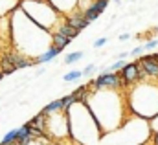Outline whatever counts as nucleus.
Listing matches in <instances>:
<instances>
[{"instance_id":"1","label":"nucleus","mask_w":158,"mask_h":145,"mask_svg":"<svg viewBox=\"0 0 158 145\" xmlns=\"http://www.w3.org/2000/svg\"><path fill=\"white\" fill-rule=\"evenodd\" d=\"M85 105L96 119L101 132H110L119 129L127 119V90L123 88H88Z\"/></svg>"},{"instance_id":"2","label":"nucleus","mask_w":158,"mask_h":145,"mask_svg":"<svg viewBox=\"0 0 158 145\" xmlns=\"http://www.w3.org/2000/svg\"><path fill=\"white\" fill-rule=\"evenodd\" d=\"M11 42L22 55H31L37 59L46 48L52 46V33L28 19L17 4L11 13Z\"/></svg>"},{"instance_id":"3","label":"nucleus","mask_w":158,"mask_h":145,"mask_svg":"<svg viewBox=\"0 0 158 145\" xmlns=\"http://www.w3.org/2000/svg\"><path fill=\"white\" fill-rule=\"evenodd\" d=\"M127 107L131 114H136L142 119H149L158 114V81L142 79L129 86Z\"/></svg>"},{"instance_id":"4","label":"nucleus","mask_w":158,"mask_h":145,"mask_svg":"<svg viewBox=\"0 0 158 145\" xmlns=\"http://www.w3.org/2000/svg\"><path fill=\"white\" fill-rule=\"evenodd\" d=\"M66 118H68V130L74 140L88 145L99 138L101 130L85 103H74L66 110Z\"/></svg>"},{"instance_id":"5","label":"nucleus","mask_w":158,"mask_h":145,"mask_svg":"<svg viewBox=\"0 0 158 145\" xmlns=\"http://www.w3.org/2000/svg\"><path fill=\"white\" fill-rule=\"evenodd\" d=\"M19 7L26 13L28 19H31L37 26L50 33H53L64 19L48 0H20Z\"/></svg>"},{"instance_id":"6","label":"nucleus","mask_w":158,"mask_h":145,"mask_svg":"<svg viewBox=\"0 0 158 145\" xmlns=\"http://www.w3.org/2000/svg\"><path fill=\"white\" fill-rule=\"evenodd\" d=\"M44 134H48L52 138H57V140L70 134V130H68V118H66L64 110L46 116V130H44Z\"/></svg>"},{"instance_id":"7","label":"nucleus","mask_w":158,"mask_h":145,"mask_svg":"<svg viewBox=\"0 0 158 145\" xmlns=\"http://www.w3.org/2000/svg\"><path fill=\"white\" fill-rule=\"evenodd\" d=\"M88 88H123V81L119 72H103L99 73L96 79H92L88 83Z\"/></svg>"},{"instance_id":"8","label":"nucleus","mask_w":158,"mask_h":145,"mask_svg":"<svg viewBox=\"0 0 158 145\" xmlns=\"http://www.w3.org/2000/svg\"><path fill=\"white\" fill-rule=\"evenodd\" d=\"M119 75H121V81H123L125 90H127L131 85L138 83V81H140V68H138V61H136V63H125V66L119 70Z\"/></svg>"},{"instance_id":"9","label":"nucleus","mask_w":158,"mask_h":145,"mask_svg":"<svg viewBox=\"0 0 158 145\" xmlns=\"http://www.w3.org/2000/svg\"><path fill=\"white\" fill-rule=\"evenodd\" d=\"M64 22H66L68 26H72V28L79 30V31L90 26V22L86 20V17H85L83 11H79V9H74V11H70L68 15H64Z\"/></svg>"},{"instance_id":"10","label":"nucleus","mask_w":158,"mask_h":145,"mask_svg":"<svg viewBox=\"0 0 158 145\" xmlns=\"http://www.w3.org/2000/svg\"><path fill=\"white\" fill-rule=\"evenodd\" d=\"M63 17L64 15H68L70 11H74V9H77V2L79 0H48Z\"/></svg>"},{"instance_id":"11","label":"nucleus","mask_w":158,"mask_h":145,"mask_svg":"<svg viewBox=\"0 0 158 145\" xmlns=\"http://www.w3.org/2000/svg\"><path fill=\"white\" fill-rule=\"evenodd\" d=\"M61 52H63V48H57V46H53V44H52L50 48H46V50L40 53V55L35 59V61H33V63H35V64H44V63H50V61H53V59H55Z\"/></svg>"},{"instance_id":"12","label":"nucleus","mask_w":158,"mask_h":145,"mask_svg":"<svg viewBox=\"0 0 158 145\" xmlns=\"http://www.w3.org/2000/svg\"><path fill=\"white\" fill-rule=\"evenodd\" d=\"M53 33H59V35H63V37H66V39H70V40H74L76 37H79V30H76V28H72V26H68L64 20L61 22V26L53 31Z\"/></svg>"},{"instance_id":"13","label":"nucleus","mask_w":158,"mask_h":145,"mask_svg":"<svg viewBox=\"0 0 158 145\" xmlns=\"http://www.w3.org/2000/svg\"><path fill=\"white\" fill-rule=\"evenodd\" d=\"M31 138H33V134H31V127H30V123L22 125V127L19 129V140H17V143L19 145H26Z\"/></svg>"},{"instance_id":"14","label":"nucleus","mask_w":158,"mask_h":145,"mask_svg":"<svg viewBox=\"0 0 158 145\" xmlns=\"http://www.w3.org/2000/svg\"><path fill=\"white\" fill-rule=\"evenodd\" d=\"M0 70L4 72V75H9V73L17 72L15 64H13L11 59L7 57V53H2V55H0Z\"/></svg>"},{"instance_id":"15","label":"nucleus","mask_w":158,"mask_h":145,"mask_svg":"<svg viewBox=\"0 0 158 145\" xmlns=\"http://www.w3.org/2000/svg\"><path fill=\"white\" fill-rule=\"evenodd\" d=\"M30 127L31 129H35V130H40L42 134H44V130H46V114H37L31 121H30Z\"/></svg>"},{"instance_id":"16","label":"nucleus","mask_w":158,"mask_h":145,"mask_svg":"<svg viewBox=\"0 0 158 145\" xmlns=\"http://www.w3.org/2000/svg\"><path fill=\"white\" fill-rule=\"evenodd\" d=\"M17 140H19V129H13V130H9V132L2 138L0 145H15Z\"/></svg>"},{"instance_id":"17","label":"nucleus","mask_w":158,"mask_h":145,"mask_svg":"<svg viewBox=\"0 0 158 145\" xmlns=\"http://www.w3.org/2000/svg\"><path fill=\"white\" fill-rule=\"evenodd\" d=\"M63 110V101L61 99H55V101H52L50 105H46L44 109H42V114H53V112H61Z\"/></svg>"},{"instance_id":"18","label":"nucleus","mask_w":158,"mask_h":145,"mask_svg":"<svg viewBox=\"0 0 158 145\" xmlns=\"http://www.w3.org/2000/svg\"><path fill=\"white\" fill-rule=\"evenodd\" d=\"M52 44H53V46H57V48H63V50H64V48L70 44V39L59 35V33H52Z\"/></svg>"},{"instance_id":"19","label":"nucleus","mask_w":158,"mask_h":145,"mask_svg":"<svg viewBox=\"0 0 158 145\" xmlns=\"http://www.w3.org/2000/svg\"><path fill=\"white\" fill-rule=\"evenodd\" d=\"M83 15L86 17V20H88V22H94V20H98V19L101 17V13H98V11L94 9V6H88V7L83 11Z\"/></svg>"},{"instance_id":"20","label":"nucleus","mask_w":158,"mask_h":145,"mask_svg":"<svg viewBox=\"0 0 158 145\" xmlns=\"http://www.w3.org/2000/svg\"><path fill=\"white\" fill-rule=\"evenodd\" d=\"M79 59H83V52H72L64 57V64H72V63H77Z\"/></svg>"},{"instance_id":"21","label":"nucleus","mask_w":158,"mask_h":145,"mask_svg":"<svg viewBox=\"0 0 158 145\" xmlns=\"http://www.w3.org/2000/svg\"><path fill=\"white\" fill-rule=\"evenodd\" d=\"M109 4H110V0H94V2H92V6H94V9H96L98 13H103V11L109 7Z\"/></svg>"},{"instance_id":"22","label":"nucleus","mask_w":158,"mask_h":145,"mask_svg":"<svg viewBox=\"0 0 158 145\" xmlns=\"http://www.w3.org/2000/svg\"><path fill=\"white\" fill-rule=\"evenodd\" d=\"M81 75H83V72H81V70H72V72L64 73V75H63V79H64L66 83H72V81H77V79H81Z\"/></svg>"},{"instance_id":"23","label":"nucleus","mask_w":158,"mask_h":145,"mask_svg":"<svg viewBox=\"0 0 158 145\" xmlns=\"http://www.w3.org/2000/svg\"><path fill=\"white\" fill-rule=\"evenodd\" d=\"M147 121H149V130H151L153 134H156L158 132V114H155L153 118H149Z\"/></svg>"},{"instance_id":"24","label":"nucleus","mask_w":158,"mask_h":145,"mask_svg":"<svg viewBox=\"0 0 158 145\" xmlns=\"http://www.w3.org/2000/svg\"><path fill=\"white\" fill-rule=\"evenodd\" d=\"M26 145H52V143L46 140V136H40V138H31Z\"/></svg>"},{"instance_id":"25","label":"nucleus","mask_w":158,"mask_h":145,"mask_svg":"<svg viewBox=\"0 0 158 145\" xmlns=\"http://www.w3.org/2000/svg\"><path fill=\"white\" fill-rule=\"evenodd\" d=\"M123 66H125V61H121V59H119V61L112 63V64H110V66L107 68V72H119V70H121Z\"/></svg>"},{"instance_id":"26","label":"nucleus","mask_w":158,"mask_h":145,"mask_svg":"<svg viewBox=\"0 0 158 145\" xmlns=\"http://www.w3.org/2000/svg\"><path fill=\"white\" fill-rule=\"evenodd\" d=\"M156 46H158V40H156V39H151V40H147V42L143 44V48H145V50H155Z\"/></svg>"},{"instance_id":"27","label":"nucleus","mask_w":158,"mask_h":145,"mask_svg":"<svg viewBox=\"0 0 158 145\" xmlns=\"http://www.w3.org/2000/svg\"><path fill=\"white\" fill-rule=\"evenodd\" d=\"M143 52H145V48H143V46H136V48L131 52V57H140Z\"/></svg>"},{"instance_id":"28","label":"nucleus","mask_w":158,"mask_h":145,"mask_svg":"<svg viewBox=\"0 0 158 145\" xmlns=\"http://www.w3.org/2000/svg\"><path fill=\"white\" fill-rule=\"evenodd\" d=\"M105 44H107V39H105V37L94 40V48H101V46H105Z\"/></svg>"},{"instance_id":"29","label":"nucleus","mask_w":158,"mask_h":145,"mask_svg":"<svg viewBox=\"0 0 158 145\" xmlns=\"http://www.w3.org/2000/svg\"><path fill=\"white\" fill-rule=\"evenodd\" d=\"M94 72H96V64H88V66L83 70V75H92Z\"/></svg>"},{"instance_id":"30","label":"nucleus","mask_w":158,"mask_h":145,"mask_svg":"<svg viewBox=\"0 0 158 145\" xmlns=\"http://www.w3.org/2000/svg\"><path fill=\"white\" fill-rule=\"evenodd\" d=\"M129 39H131L129 33H121V35H119V40H129Z\"/></svg>"},{"instance_id":"31","label":"nucleus","mask_w":158,"mask_h":145,"mask_svg":"<svg viewBox=\"0 0 158 145\" xmlns=\"http://www.w3.org/2000/svg\"><path fill=\"white\" fill-rule=\"evenodd\" d=\"M2 79H4V72H2V70H0V81H2Z\"/></svg>"},{"instance_id":"32","label":"nucleus","mask_w":158,"mask_h":145,"mask_svg":"<svg viewBox=\"0 0 158 145\" xmlns=\"http://www.w3.org/2000/svg\"><path fill=\"white\" fill-rule=\"evenodd\" d=\"M155 140H156V145H158V132L155 134Z\"/></svg>"},{"instance_id":"33","label":"nucleus","mask_w":158,"mask_h":145,"mask_svg":"<svg viewBox=\"0 0 158 145\" xmlns=\"http://www.w3.org/2000/svg\"><path fill=\"white\" fill-rule=\"evenodd\" d=\"M156 31H158V28H156Z\"/></svg>"},{"instance_id":"34","label":"nucleus","mask_w":158,"mask_h":145,"mask_svg":"<svg viewBox=\"0 0 158 145\" xmlns=\"http://www.w3.org/2000/svg\"><path fill=\"white\" fill-rule=\"evenodd\" d=\"M15 145H19V143H15Z\"/></svg>"}]
</instances>
